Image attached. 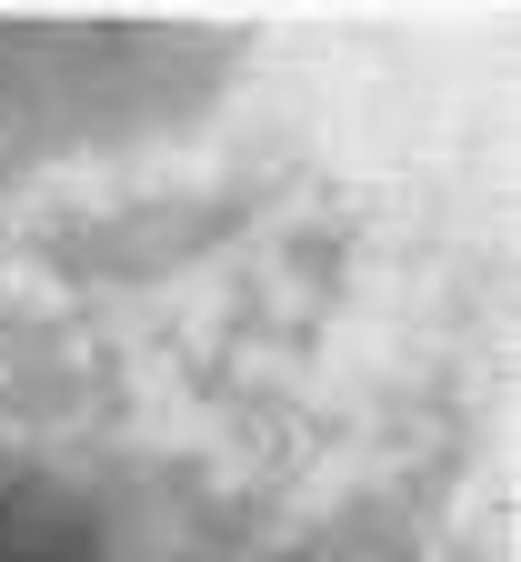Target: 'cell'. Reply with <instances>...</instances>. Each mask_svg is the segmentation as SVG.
<instances>
[{
  "instance_id": "6da1fadb",
  "label": "cell",
  "mask_w": 521,
  "mask_h": 562,
  "mask_svg": "<svg viewBox=\"0 0 521 562\" xmlns=\"http://www.w3.org/2000/svg\"><path fill=\"white\" fill-rule=\"evenodd\" d=\"M0 562H91V532L70 522L50 492H11L0 482Z\"/></svg>"
}]
</instances>
